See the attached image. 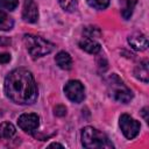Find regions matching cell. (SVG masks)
I'll return each mask as SVG.
<instances>
[{
	"instance_id": "2e32d148",
	"label": "cell",
	"mask_w": 149,
	"mask_h": 149,
	"mask_svg": "<svg viewBox=\"0 0 149 149\" xmlns=\"http://www.w3.org/2000/svg\"><path fill=\"white\" fill-rule=\"evenodd\" d=\"M58 2L66 12H74L77 9V0H58Z\"/></svg>"
},
{
	"instance_id": "ffe728a7",
	"label": "cell",
	"mask_w": 149,
	"mask_h": 149,
	"mask_svg": "<svg viewBox=\"0 0 149 149\" xmlns=\"http://www.w3.org/2000/svg\"><path fill=\"white\" fill-rule=\"evenodd\" d=\"M54 113L55 115L57 116H64L66 114V107L63 106V105H57L55 108H54Z\"/></svg>"
},
{
	"instance_id": "30bf717a",
	"label": "cell",
	"mask_w": 149,
	"mask_h": 149,
	"mask_svg": "<svg viewBox=\"0 0 149 149\" xmlns=\"http://www.w3.org/2000/svg\"><path fill=\"white\" fill-rule=\"evenodd\" d=\"M79 47H80V49H83L84 51H86L88 54H98L101 49L100 44L91 37H83L79 41Z\"/></svg>"
},
{
	"instance_id": "e0dca14e",
	"label": "cell",
	"mask_w": 149,
	"mask_h": 149,
	"mask_svg": "<svg viewBox=\"0 0 149 149\" xmlns=\"http://www.w3.org/2000/svg\"><path fill=\"white\" fill-rule=\"evenodd\" d=\"M109 1L111 0H87V3L94 9L102 10V9L107 8V6L109 5Z\"/></svg>"
},
{
	"instance_id": "3957f363",
	"label": "cell",
	"mask_w": 149,
	"mask_h": 149,
	"mask_svg": "<svg viewBox=\"0 0 149 149\" xmlns=\"http://www.w3.org/2000/svg\"><path fill=\"white\" fill-rule=\"evenodd\" d=\"M23 43L30 56H33V58L43 57L50 54L55 48V45L48 40L33 34H26L23 36Z\"/></svg>"
},
{
	"instance_id": "8992f818",
	"label": "cell",
	"mask_w": 149,
	"mask_h": 149,
	"mask_svg": "<svg viewBox=\"0 0 149 149\" xmlns=\"http://www.w3.org/2000/svg\"><path fill=\"white\" fill-rule=\"evenodd\" d=\"M64 93L68 97V99L72 102L79 104L85 99V90L83 84L79 80L72 79L69 80L64 86Z\"/></svg>"
},
{
	"instance_id": "4fadbf2b",
	"label": "cell",
	"mask_w": 149,
	"mask_h": 149,
	"mask_svg": "<svg viewBox=\"0 0 149 149\" xmlns=\"http://www.w3.org/2000/svg\"><path fill=\"white\" fill-rule=\"evenodd\" d=\"M120 3H121V15L125 20H128L133 14L137 0H120Z\"/></svg>"
},
{
	"instance_id": "7402d4cb",
	"label": "cell",
	"mask_w": 149,
	"mask_h": 149,
	"mask_svg": "<svg viewBox=\"0 0 149 149\" xmlns=\"http://www.w3.org/2000/svg\"><path fill=\"white\" fill-rule=\"evenodd\" d=\"M147 111H148V108L147 107H144L142 111H141V114H142V116L144 118V120L146 121H148V116H147Z\"/></svg>"
},
{
	"instance_id": "5b68a950",
	"label": "cell",
	"mask_w": 149,
	"mask_h": 149,
	"mask_svg": "<svg viewBox=\"0 0 149 149\" xmlns=\"http://www.w3.org/2000/svg\"><path fill=\"white\" fill-rule=\"evenodd\" d=\"M119 126L121 128L122 134L125 135L126 139L132 140L134 137L137 136V134L140 133V122L137 120H135L134 118H132L128 114H121L120 119H119Z\"/></svg>"
},
{
	"instance_id": "7a4b0ae2",
	"label": "cell",
	"mask_w": 149,
	"mask_h": 149,
	"mask_svg": "<svg viewBox=\"0 0 149 149\" xmlns=\"http://www.w3.org/2000/svg\"><path fill=\"white\" fill-rule=\"evenodd\" d=\"M81 144L87 149H111L114 148V144L109 141V139L97 128L91 126L84 127L80 134Z\"/></svg>"
},
{
	"instance_id": "d6986e66",
	"label": "cell",
	"mask_w": 149,
	"mask_h": 149,
	"mask_svg": "<svg viewBox=\"0 0 149 149\" xmlns=\"http://www.w3.org/2000/svg\"><path fill=\"white\" fill-rule=\"evenodd\" d=\"M85 35L86 37H95V36H99L100 35V30L97 28V27H86L85 28Z\"/></svg>"
},
{
	"instance_id": "603a6c76",
	"label": "cell",
	"mask_w": 149,
	"mask_h": 149,
	"mask_svg": "<svg viewBox=\"0 0 149 149\" xmlns=\"http://www.w3.org/2000/svg\"><path fill=\"white\" fill-rule=\"evenodd\" d=\"M49 147H61V148H63V146L59 144V143H51V144H49Z\"/></svg>"
},
{
	"instance_id": "ac0fdd59",
	"label": "cell",
	"mask_w": 149,
	"mask_h": 149,
	"mask_svg": "<svg viewBox=\"0 0 149 149\" xmlns=\"http://www.w3.org/2000/svg\"><path fill=\"white\" fill-rule=\"evenodd\" d=\"M19 5V0H0V9L14 10Z\"/></svg>"
},
{
	"instance_id": "52a82bcc",
	"label": "cell",
	"mask_w": 149,
	"mask_h": 149,
	"mask_svg": "<svg viewBox=\"0 0 149 149\" xmlns=\"http://www.w3.org/2000/svg\"><path fill=\"white\" fill-rule=\"evenodd\" d=\"M19 127L28 134H34L40 126V116L35 113H24L17 119Z\"/></svg>"
},
{
	"instance_id": "277c9868",
	"label": "cell",
	"mask_w": 149,
	"mask_h": 149,
	"mask_svg": "<svg viewBox=\"0 0 149 149\" xmlns=\"http://www.w3.org/2000/svg\"><path fill=\"white\" fill-rule=\"evenodd\" d=\"M107 90H108V94L111 95V98L118 102L127 104L133 99L132 90L115 73H113L112 76L108 77Z\"/></svg>"
},
{
	"instance_id": "cb8c5ba5",
	"label": "cell",
	"mask_w": 149,
	"mask_h": 149,
	"mask_svg": "<svg viewBox=\"0 0 149 149\" xmlns=\"http://www.w3.org/2000/svg\"><path fill=\"white\" fill-rule=\"evenodd\" d=\"M2 42H3V40H2V37H0V44H2Z\"/></svg>"
},
{
	"instance_id": "44dd1931",
	"label": "cell",
	"mask_w": 149,
	"mask_h": 149,
	"mask_svg": "<svg viewBox=\"0 0 149 149\" xmlns=\"http://www.w3.org/2000/svg\"><path fill=\"white\" fill-rule=\"evenodd\" d=\"M9 61H10V55L9 54H7V52H1L0 54V63L6 64Z\"/></svg>"
},
{
	"instance_id": "5bb4252c",
	"label": "cell",
	"mask_w": 149,
	"mask_h": 149,
	"mask_svg": "<svg viewBox=\"0 0 149 149\" xmlns=\"http://www.w3.org/2000/svg\"><path fill=\"white\" fill-rule=\"evenodd\" d=\"M15 134V127L8 122V121H5V122H1L0 123V139H10L13 137Z\"/></svg>"
},
{
	"instance_id": "6da1fadb",
	"label": "cell",
	"mask_w": 149,
	"mask_h": 149,
	"mask_svg": "<svg viewBox=\"0 0 149 149\" xmlns=\"http://www.w3.org/2000/svg\"><path fill=\"white\" fill-rule=\"evenodd\" d=\"M5 93L17 105H31L37 100L38 88L33 73L23 68L10 71L5 78Z\"/></svg>"
},
{
	"instance_id": "7c38bea8",
	"label": "cell",
	"mask_w": 149,
	"mask_h": 149,
	"mask_svg": "<svg viewBox=\"0 0 149 149\" xmlns=\"http://www.w3.org/2000/svg\"><path fill=\"white\" fill-rule=\"evenodd\" d=\"M134 74L137 79H140L143 83H148V76H149V71H148V61L144 59L142 62H140V64H137L134 69Z\"/></svg>"
},
{
	"instance_id": "9a60e30c",
	"label": "cell",
	"mask_w": 149,
	"mask_h": 149,
	"mask_svg": "<svg viewBox=\"0 0 149 149\" xmlns=\"http://www.w3.org/2000/svg\"><path fill=\"white\" fill-rule=\"evenodd\" d=\"M14 26V20L5 12L0 10V30H10Z\"/></svg>"
},
{
	"instance_id": "8fae6325",
	"label": "cell",
	"mask_w": 149,
	"mask_h": 149,
	"mask_svg": "<svg viewBox=\"0 0 149 149\" xmlns=\"http://www.w3.org/2000/svg\"><path fill=\"white\" fill-rule=\"evenodd\" d=\"M56 64L63 70H70L72 68V58L65 51H59L55 57Z\"/></svg>"
},
{
	"instance_id": "ba28073f",
	"label": "cell",
	"mask_w": 149,
	"mask_h": 149,
	"mask_svg": "<svg viewBox=\"0 0 149 149\" xmlns=\"http://www.w3.org/2000/svg\"><path fill=\"white\" fill-rule=\"evenodd\" d=\"M22 17L26 22L34 23L38 20V8L35 0H24Z\"/></svg>"
},
{
	"instance_id": "9c48e42d",
	"label": "cell",
	"mask_w": 149,
	"mask_h": 149,
	"mask_svg": "<svg viewBox=\"0 0 149 149\" xmlns=\"http://www.w3.org/2000/svg\"><path fill=\"white\" fill-rule=\"evenodd\" d=\"M129 45L136 51H143L148 47V38L142 33H134L128 36Z\"/></svg>"
}]
</instances>
